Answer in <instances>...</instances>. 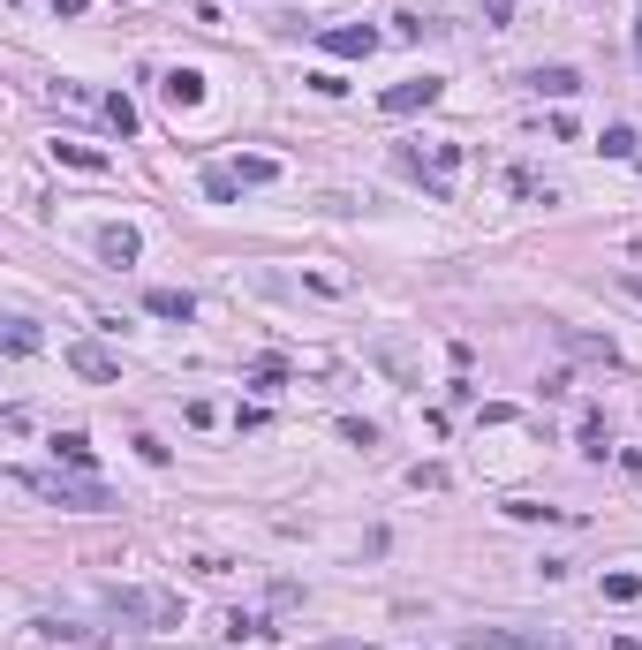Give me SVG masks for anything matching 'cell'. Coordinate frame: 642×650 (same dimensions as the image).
<instances>
[{
    "instance_id": "6da1fadb",
    "label": "cell",
    "mask_w": 642,
    "mask_h": 650,
    "mask_svg": "<svg viewBox=\"0 0 642 650\" xmlns=\"http://www.w3.org/2000/svg\"><path fill=\"white\" fill-rule=\"evenodd\" d=\"M16 484L38 492V499H53V507H68V514H106V507H114V492H106L99 477H61V469L46 477V469H23Z\"/></svg>"
},
{
    "instance_id": "7a4b0ae2",
    "label": "cell",
    "mask_w": 642,
    "mask_h": 650,
    "mask_svg": "<svg viewBox=\"0 0 642 650\" xmlns=\"http://www.w3.org/2000/svg\"><path fill=\"white\" fill-rule=\"evenodd\" d=\"M393 167L408 174V182H423L431 197H454V167H461V144H431V152H416V144H393Z\"/></svg>"
},
{
    "instance_id": "3957f363",
    "label": "cell",
    "mask_w": 642,
    "mask_h": 650,
    "mask_svg": "<svg viewBox=\"0 0 642 650\" xmlns=\"http://www.w3.org/2000/svg\"><path fill=\"white\" fill-rule=\"evenodd\" d=\"M114 613L121 620H136V628H182V598L174 590H144V582H129V590H114Z\"/></svg>"
},
{
    "instance_id": "277c9868",
    "label": "cell",
    "mask_w": 642,
    "mask_h": 650,
    "mask_svg": "<svg viewBox=\"0 0 642 650\" xmlns=\"http://www.w3.org/2000/svg\"><path fill=\"white\" fill-rule=\"evenodd\" d=\"M461 650H559L552 635H537V628H469L461 635Z\"/></svg>"
},
{
    "instance_id": "5b68a950",
    "label": "cell",
    "mask_w": 642,
    "mask_h": 650,
    "mask_svg": "<svg viewBox=\"0 0 642 650\" xmlns=\"http://www.w3.org/2000/svg\"><path fill=\"white\" fill-rule=\"evenodd\" d=\"M318 46L333 53V61H363V53H378V31H371V23H325Z\"/></svg>"
},
{
    "instance_id": "8992f818",
    "label": "cell",
    "mask_w": 642,
    "mask_h": 650,
    "mask_svg": "<svg viewBox=\"0 0 642 650\" xmlns=\"http://www.w3.org/2000/svg\"><path fill=\"white\" fill-rule=\"evenodd\" d=\"M68 371H76V378H91V386H114V378H121V363H114V348H99V341H68Z\"/></svg>"
},
{
    "instance_id": "52a82bcc",
    "label": "cell",
    "mask_w": 642,
    "mask_h": 650,
    "mask_svg": "<svg viewBox=\"0 0 642 650\" xmlns=\"http://www.w3.org/2000/svg\"><path fill=\"white\" fill-rule=\"evenodd\" d=\"M439 91H446L439 76H408V84H393L378 106H386V114H423V106H439Z\"/></svg>"
},
{
    "instance_id": "ba28073f",
    "label": "cell",
    "mask_w": 642,
    "mask_h": 650,
    "mask_svg": "<svg viewBox=\"0 0 642 650\" xmlns=\"http://www.w3.org/2000/svg\"><path fill=\"white\" fill-rule=\"evenodd\" d=\"M537 99H582V69H529Z\"/></svg>"
},
{
    "instance_id": "9c48e42d",
    "label": "cell",
    "mask_w": 642,
    "mask_h": 650,
    "mask_svg": "<svg viewBox=\"0 0 642 650\" xmlns=\"http://www.w3.org/2000/svg\"><path fill=\"white\" fill-rule=\"evenodd\" d=\"M144 310H152V318L189 325V318H197V295H189V288H152V295H144Z\"/></svg>"
},
{
    "instance_id": "30bf717a",
    "label": "cell",
    "mask_w": 642,
    "mask_h": 650,
    "mask_svg": "<svg viewBox=\"0 0 642 650\" xmlns=\"http://www.w3.org/2000/svg\"><path fill=\"white\" fill-rule=\"evenodd\" d=\"M136 250H144L136 227H99V257H106V265H136Z\"/></svg>"
},
{
    "instance_id": "8fae6325",
    "label": "cell",
    "mask_w": 642,
    "mask_h": 650,
    "mask_svg": "<svg viewBox=\"0 0 642 650\" xmlns=\"http://www.w3.org/2000/svg\"><path fill=\"white\" fill-rule=\"evenodd\" d=\"M53 159H61V167H84V174H106V167H114V159H106L99 144H68V137L53 144Z\"/></svg>"
},
{
    "instance_id": "7c38bea8",
    "label": "cell",
    "mask_w": 642,
    "mask_h": 650,
    "mask_svg": "<svg viewBox=\"0 0 642 650\" xmlns=\"http://www.w3.org/2000/svg\"><path fill=\"white\" fill-rule=\"evenodd\" d=\"M159 91H167V106L182 114V106H197V99H204V76H197V69H174V76H167Z\"/></svg>"
},
{
    "instance_id": "4fadbf2b",
    "label": "cell",
    "mask_w": 642,
    "mask_h": 650,
    "mask_svg": "<svg viewBox=\"0 0 642 650\" xmlns=\"http://www.w3.org/2000/svg\"><path fill=\"white\" fill-rule=\"evenodd\" d=\"M559 348H575V356H597V363H612V356H620L612 341H597V333H582V325H559Z\"/></svg>"
},
{
    "instance_id": "5bb4252c",
    "label": "cell",
    "mask_w": 642,
    "mask_h": 650,
    "mask_svg": "<svg viewBox=\"0 0 642 650\" xmlns=\"http://www.w3.org/2000/svg\"><path fill=\"white\" fill-rule=\"evenodd\" d=\"M227 635H235V643H272L280 628H272L265 613H227Z\"/></svg>"
},
{
    "instance_id": "9a60e30c",
    "label": "cell",
    "mask_w": 642,
    "mask_h": 650,
    "mask_svg": "<svg viewBox=\"0 0 642 650\" xmlns=\"http://www.w3.org/2000/svg\"><path fill=\"white\" fill-rule=\"evenodd\" d=\"M204 197H212V205H235V197H242V174H235V167H204Z\"/></svg>"
},
{
    "instance_id": "2e32d148",
    "label": "cell",
    "mask_w": 642,
    "mask_h": 650,
    "mask_svg": "<svg viewBox=\"0 0 642 650\" xmlns=\"http://www.w3.org/2000/svg\"><path fill=\"white\" fill-rule=\"evenodd\" d=\"M235 174H242V189H265V182H280V159L250 152V159H235Z\"/></svg>"
},
{
    "instance_id": "e0dca14e",
    "label": "cell",
    "mask_w": 642,
    "mask_h": 650,
    "mask_svg": "<svg viewBox=\"0 0 642 650\" xmlns=\"http://www.w3.org/2000/svg\"><path fill=\"white\" fill-rule=\"evenodd\" d=\"M53 462H68V469H91V439H84V431H61V439H53Z\"/></svg>"
},
{
    "instance_id": "ac0fdd59",
    "label": "cell",
    "mask_w": 642,
    "mask_h": 650,
    "mask_svg": "<svg viewBox=\"0 0 642 650\" xmlns=\"http://www.w3.org/2000/svg\"><path fill=\"white\" fill-rule=\"evenodd\" d=\"M507 182H514V197H529V205H559V189H552V182H537L529 167H514Z\"/></svg>"
},
{
    "instance_id": "d6986e66",
    "label": "cell",
    "mask_w": 642,
    "mask_h": 650,
    "mask_svg": "<svg viewBox=\"0 0 642 650\" xmlns=\"http://www.w3.org/2000/svg\"><path fill=\"white\" fill-rule=\"evenodd\" d=\"M597 152H605V159H642V152H635V129H627V121H612L605 137H597Z\"/></svg>"
},
{
    "instance_id": "ffe728a7",
    "label": "cell",
    "mask_w": 642,
    "mask_h": 650,
    "mask_svg": "<svg viewBox=\"0 0 642 650\" xmlns=\"http://www.w3.org/2000/svg\"><path fill=\"white\" fill-rule=\"evenodd\" d=\"M408 484H416V492H446L454 469H446V462H416V469H408Z\"/></svg>"
},
{
    "instance_id": "44dd1931",
    "label": "cell",
    "mask_w": 642,
    "mask_h": 650,
    "mask_svg": "<svg viewBox=\"0 0 642 650\" xmlns=\"http://www.w3.org/2000/svg\"><path fill=\"white\" fill-rule=\"evenodd\" d=\"M605 598H612V605H635V598H642V575H627V567H612V575H605Z\"/></svg>"
},
{
    "instance_id": "7402d4cb",
    "label": "cell",
    "mask_w": 642,
    "mask_h": 650,
    "mask_svg": "<svg viewBox=\"0 0 642 650\" xmlns=\"http://www.w3.org/2000/svg\"><path fill=\"white\" fill-rule=\"evenodd\" d=\"M106 121H114L121 137H136V99H129V91H114V99H106Z\"/></svg>"
},
{
    "instance_id": "603a6c76",
    "label": "cell",
    "mask_w": 642,
    "mask_h": 650,
    "mask_svg": "<svg viewBox=\"0 0 642 650\" xmlns=\"http://www.w3.org/2000/svg\"><path fill=\"white\" fill-rule=\"evenodd\" d=\"M250 386H257V394H272V386H288V363H280V356H265V363L250 371Z\"/></svg>"
},
{
    "instance_id": "cb8c5ba5",
    "label": "cell",
    "mask_w": 642,
    "mask_h": 650,
    "mask_svg": "<svg viewBox=\"0 0 642 650\" xmlns=\"http://www.w3.org/2000/svg\"><path fill=\"white\" fill-rule=\"evenodd\" d=\"M38 348V325L31 318H8V356H31Z\"/></svg>"
},
{
    "instance_id": "d4e9b609",
    "label": "cell",
    "mask_w": 642,
    "mask_h": 650,
    "mask_svg": "<svg viewBox=\"0 0 642 650\" xmlns=\"http://www.w3.org/2000/svg\"><path fill=\"white\" fill-rule=\"evenodd\" d=\"M340 439H348V446H378V424H363V416H340Z\"/></svg>"
},
{
    "instance_id": "484cf974",
    "label": "cell",
    "mask_w": 642,
    "mask_h": 650,
    "mask_svg": "<svg viewBox=\"0 0 642 650\" xmlns=\"http://www.w3.org/2000/svg\"><path fill=\"white\" fill-rule=\"evenodd\" d=\"M582 454H597V462H605V416H582Z\"/></svg>"
},
{
    "instance_id": "4316f807",
    "label": "cell",
    "mask_w": 642,
    "mask_h": 650,
    "mask_svg": "<svg viewBox=\"0 0 642 650\" xmlns=\"http://www.w3.org/2000/svg\"><path fill=\"white\" fill-rule=\"evenodd\" d=\"M136 454H144V462H152V469H167V462H174V446H159L152 431H144V439H136Z\"/></svg>"
},
{
    "instance_id": "83f0119b",
    "label": "cell",
    "mask_w": 642,
    "mask_h": 650,
    "mask_svg": "<svg viewBox=\"0 0 642 650\" xmlns=\"http://www.w3.org/2000/svg\"><path fill=\"white\" fill-rule=\"evenodd\" d=\"M46 8H61V16H84V8H91V0H46Z\"/></svg>"
},
{
    "instance_id": "f1b7e54d",
    "label": "cell",
    "mask_w": 642,
    "mask_h": 650,
    "mask_svg": "<svg viewBox=\"0 0 642 650\" xmlns=\"http://www.w3.org/2000/svg\"><path fill=\"white\" fill-rule=\"evenodd\" d=\"M620 288H627V295H635V303H642V273H627V280H620Z\"/></svg>"
},
{
    "instance_id": "f546056e",
    "label": "cell",
    "mask_w": 642,
    "mask_h": 650,
    "mask_svg": "<svg viewBox=\"0 0 642 650\" xmlns=\"http://www.w3.org/2000/svg\"><path fill=\"white\" fill-rule=\"evenodd\" d=\"M635 61H642V0H635Z\"/></svg>"
},
{
    "instance_id": "4dcf8cb0",
    "label": "cell",
    "mask_w": 642,
    "mask_h": 650,
    "mask_svg": "<svg viewBox=\"0 0 642 650\" xmlns=\"http://www.w3.org/2000/svg\"><path fill=\"white\" fill-rule=\"evenodd\" d=\"M325 650H363V643H325Z\"/></svg>"
},
{
    "instance_id": "1f68e13d",
    "label": "cell",
    "mask_w": 642,
    "mask_h": 650,
    "mask_svg": "<svg viewBox=\"0 0 642 650\" xmlns=\"http://www.w3.org/2000/svg\"><path fill=\"white\" fill-rule=\"evenodd\" d=\"M635 250H642V242H635Z\"/></svg>"
}]
</instances>
